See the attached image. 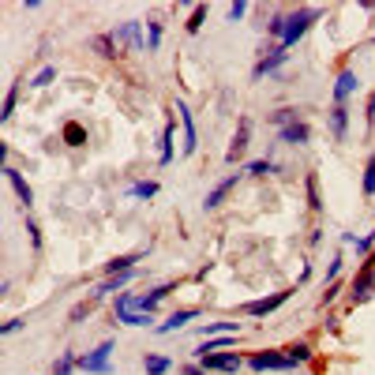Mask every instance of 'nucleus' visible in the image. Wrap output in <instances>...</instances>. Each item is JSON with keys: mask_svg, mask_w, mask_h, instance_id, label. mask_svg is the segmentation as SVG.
<instances>
[{"mask_svg": "<svg viewBox=\"0 0 375 375\" xmlns=\"http://www.w3.org/2000/svg\"><path fill=\"white\" fill-rule=\"evenodd\" d=\"M248 364L256 368V371H286V368H293V364H289V357L281 353V349H266V353H256V357L248 360Z\"/></svg>", "mask_w": 375, "mask_h": 375, "instance_id": "nucleus-9", "label": "nucleus"}, {"mask_svg": "<svg viewBox=\"0 0 375 375\" xmlns=\"http://www.w3.org/2000/svg\"><path fill=\"white\" fill-rule=\"evenodd\" d=\"M16 102H19V87H8V94H4V113H0V120H4V124L16 116Z\"/></svg>", "mask_w": 375, "mask_h": 375, "instance_id": "nucleus-29", "label": "nucleus"}, {"mask_svg": "<svg viewBox=\"0 0 375 375\" xmlns=\"http://www.w3.org/2000/svg\"><path fill=\"white\" fill-rule=\"evenodd\" d=\"M286 19H289V16H281V11H274V16H271V23H266V34H271V38H278V42H281V34H286Z\"/></svg>", "mask_w": 375, "mask_h": 375, "instance_id": "nucleus-33", "label": "nucleus"}, {"mask_svg": "<svg viewBox=\"0 0 375 375\" xmlns=\"http://www.w3.org/2000/svg\"><path fill=\"white\" fill-rule=\"evenodd\" d=\"M173 113L180 116V128H184V154H195V146H199V131H195V116H192V109H188L184 102H177V105H173Z\"/></svg>", "mask_w": 375, "mask_h": 375, "instance_id": "nucleus-7", "label": "nucleus"}, {"mask_svg": "<svg viewBox=\"0 0 375 375\" xmlns=\"http://www.w3.org/2000/svg\"><path fill=\"white\" fill-rule=\"evenodd\" d=\"M289 357V364H308V360H312V345L308 342H297V345H289V349H281Z\"/></svg>", "mask_w": 375, "mask_h": 375, "instance_id": "nucleus-25", "label": "nucleus"}, {"mask_svg": "<svg viewBox=\"0 0 375 375\" xmlns=\"http://www.w3.org/2000/svg\"><path fill=\"white\" fill-rule=\"evenodd\" d=\"M64 143H68V146H83L87 143V128L75 124V120H68V124H64Z\"/></svg>", "mask_w": 375, "mask_h": 375, "instance_id": "nucleus-26", "label": "nucleus"}, {"mask_svg": "<svg viewBox=\"0 0 375 375\" xmlns=\"http://www.w3.org/2000/svg\"><path fill=\"white\" fill-rule=\"evenodd\" d=\"M271 120H274V124H278V131H281V128L297 124V120H300V109H278V113H274Z\"/></svg>", "mask_w": 375, "mask_h": 375, "instance_id": "nucleus-31", "label": "nucleus"}, {"mask_svg": "<svg viewBox=\"0 0 375 375\" xmlns=\"http://www.w3.org/2000/svg\"><path fill=\"white\" fill-rule=\"evenodd\" d=\"M338 274H342V256H334V259H330V266H327V278L334 281Z\"/></svg>", "mask_w": 375, "mask_h": 375, "instance_id": "nucleus-41", "label": "nucleus"}, {"mask_svg": "<svg viewBox=\"0 0 375 375\" xmlns=\"http://www.w3.org/2000/svg\"><path fill=\"white\" fill-rule=\"evenodd\" d=\"M184 375H210V371H203L199 364H188V368H184Z\"/></svg>", "mask_w": 375, "mask_h": 375, "instance_id": "nucleus-46", "label": "nucleus"}, {"mask_svg": "<svg viewBox=\"0 0 375 375\" xmlns=\"http://www.w3.org/2000/svg\"><path fill=\"white\" fill-rule=\"evenodd\" d=\"M90 45H94V53H98V57H105V60L120 57V49H116V42H113V34H98Z\"/></svg>", "mask_w": 375, "mask_h": 375, "instance_id": "nucleus-23", "label": "nucleus"}, {"mask_svg": "<svg viewBox=\"0 0 375 375\" xmlns=\"http://www.w3.org/2000/svg\"><path fill=\"white\" fill-rule=\"evenodd\" d=\"M278 139L286 143V146H308V143H312V128H308V120H297V124L281 128Z\"/></svg>", "mask_w": 375, "mask_h": 375, "instance_id": "nucleus-12", "label": "nucleus"}, {"mask_svg": "<svg viewBox=\"0 0 375 375\" xmlns=\"http://www.w3.org/2000/svg\"><path fill=\"white\" fill-rule=\"evenodd\" d=\"M353 248H357V256H364V259H368V256H375V229H371V233H364V237H360V240H357Z\"/></svg>", "mask_w": 375, "mask_h": 375, "instance_id": "nucleus-35", "label": "nucleus"}, {"mask_svg": "<svg viewBox=\"0 0 375 375\" xmlns=\"http://www.w3.org/2000/svg\"><path fill=\"white\" fill-rule=\"evenodd\" d=\"M128 195L131 199H154L158 195V180H131L128 184Z\"/></svg>", "mask_w": 375, "mask_h": 375, "instance_id": "nucleus-24", "label": "nucleus"}, {"mask_svg": "<svg viewBox=\"0 0 375 375\" xmlns=\"http://www.w3.org/2000/svg\"><path fill=\"white\" fill-rule=\"evenodd\" d=\"M207 23V4H195L192 8V19H188V34H199V26Z\"/></svg>", "mask_w": 375, "mask_h": 375, "instance_id": "nucleus-32", "label": "nucleus"}, {"mask_svg": "<svg viewBox=\"0 0 375 375\" xmlns=\"http://www.w3.org/2000/svg\"><path fill=\"white\" fill-rule=\"evenodd\" d=\"M143 368H146V375H165V371L173 368V360L162 357V353H146V357H143Z\"/></svg>", "mask_w": 375, "mask_h": 375, "instance_id": "nucleus-22", "label": "nucleus"}, {"mask_svg": "<svg viewBox=\"0 0 375 375\" xmlns=\"http://www.w3.org/2000/svg\"><path fill=\"white\" fill-rule=\"evenodd\" d=\"M357 87H360L357 72H353V68H342V72H338V83H334V102L345 105V98H349V94H353Z\"/></svg>", "mask_w": 375, "mask_h": 375, "instance_id": "nucleus-17", "label": "nucleus"}, {"mask_svg": "<svg viewBox=\"0 0 375 375\" xmlns=\"http://www.w3.org/2000/svg\"><path fill=\"white\" fill-rule=\"evenodd\" d=\"M248 173H251V177H271V173H274V162H271V158H259V162H248Z\"/></svg>", "mask_w": 375, "mask_h": 375, "instance_id": "nucleus-37", "label": "nucleus"}, {"mask_svg": "<svg viewBox=\"0 0 375 375\" xmlns=\"http://www.w3.org/2000/svg\"><path fill=\"white\" fill-rule=\"evenodd\" d=\"M334 297H338V281H330V289H327V293H323V304H330V300H334Z\"/></svg>", "mask_w": 375, "mask_h": 375, "instance_id": "nucleus-42", "label": "nucleus"}, {"mask_svg": "<svg viewBox=\"0 0 375 375\" xmlns=\"http://www.w3.org/2000/svg\"><path fill=\"white\" fill-rule=\"evenodd\" d=\"M330 131H334V139H345V131H349V109L345 105H334L330 109Z\"/></svg>", "mask_w": 375, "mask_h": 375, "instance_id": "nucleus-19", "label": "nucleus"}, {"mask_svg": "<svg viewBox=\"0 0 375 375\" xmlns=\"http://www.w3.org/2000/svg\"><path fill=\"white\" fill-rule=\"evenodd\" d=\"M75 368H79V360H75L72 353H64V357H60V364L53 368V375H72Z\"/></svg>", "mask_w": 375, "mask_h": 375, "instance_id": "nucleus-38", "label": "nucleus"}, {"mask_svg": "<svg viewBox=\"0 0 375 375\" xmlns=\"http://www.w3.org/2000/svg\"><path fill=\"white\" fill-rule=\"evenodd\" d=\"M237 180H240V173H229V177H225L222 184H214L210 192H207V199H203V210H218V207H222V199L237 188Z\"/></svg>", "mask_w": 375, "mask_h": 375, "instance_id": "nucleus-13", "label": "nucleus"}, {"mask_svg": "<svg viewBox=\"0 0 375 375\" xmlns=\"http://www.w3.org/2000/svg\"><path fill=\"white\" fill-rule=\"evenodd\" d=\"M293 297V289H281V293H274V297H263V300H248L244 304V315H271V312H278L281 304H286Z\"/></svg>", "mask_w": 375, "mask_h": 375, "instance_id": "nucleus-8", "label": "nucleus"}, {"mask_svg": "<svg viewBox=\"0 0 375 375\" xmlns=\"http://www.w3.org/2000/svg\"><path fill=\"white\" fill-rule=\"evenodd\" d=\"M162 45V23H154V19H146V49H158Z\"/></svg>", "mask_w": 375, "mask_h": 375, "instance_id": "nucleus-30", "label": "nucleus"}, {"mask_svg": "<svg viewBox=\"0 0 375 375\" xmlns=\"http://www.w3.org/2000/svg\"><path fill=\"white\" fill-rule=\"evenodd\" d=\"M143 259V251H131V256H116V259H109L105 263V278L109 274H124V271H136V263Z\"/></svg>", "mask_w": 375, "mask_h": 375, "instance_id": "nucleus-20", "label": "nucleus"}, {"mask_svg": "<svg viewBox=\"0 0 375 375\" xmlns=\"http://www.w3.org/2000/svg\"><path fill=\"white\" fill-rule=\"evenodd\" d=\"M360 188H364V195H375V154L364 162V184Z\"/></svg>", "mask_w": 375, "mask_h": 375, "instance_id": "nucleus-36", "label": "nucleus"}, {"mask_svg": "<svg viewBox=\"0 0 375 375\" xmlns=\"http://www.w3.org/2000/svg\"><path fill=\"white\" fill-rule=\"evenodd\" d=\"M23 327V319H8V323H4V334H16Z\"/></svg>", "mask_w": 375, "mask_h": 375, "instance_id": "nucleus-44", "label": "nucleus"}, {"mask_svg": "<svg viewBox=\"0 0 375 375\" xmlns=\"http://www.w3.org/2000/svg\"><path fill=\"white\" fill-rule=\"evenodd\" d=\"M53 79H57V68H53V64H45V68L31 79V87H34V90H42V87H49V83H53Z\"/></svg>", "mask_w": 375, "mask_h": 375, "instance_id": "nucleus-34", "label": "nucleus"}, {"mask_svg": "<svg viewBox=\"0 0 375 375\" xmlns=\"http://www.w3.org/2000/svg\"><path fill=\"white\" fill-rule=\"evenodd\" d=\"M195 315H199V308H180V312H173V315L165 319V323L158 327V334H173V330H180V327L192 323Z\"/></svg>", "mask_w": 375, "mask_h": 375, "instance_id": "nucleus-18", "label": "nucleus"}, {"mask_svg": "<svg viewBox=\"0 0 375 375\" xmlns=\"http://www.w3.org/2000/svg\"><path fill=\"white\" fill-rule=\"evenodd\" d=\"M207 334H240V323H207V327H199V338L207 342Z\"/></svg>", "mask_w": 375, "mask_h": 375, "instance_id": "nucleus-27", "label": "nucleus"}, {"mask_svg": "<svg viewBox=\"0 0 375 375\" xmlns=\"http://www.w3.org/2000/svg\"><path fill=\"white\" fill-rule=\"evenodd\" d=\"M244 11H248V4H244V0H237V4H229V23L244 19Z\"/></svg>", "mask_w": 375, "mask_h": 375, "instance_id": "nucleus-39", "label": "nucleus"}, {"mask_svg": "<svg viewBox=\"0 0 375 375\" xmlns=\"http://www.w3.org/2000/svg\"><path fill=\"white\" fill-rule=\"evenodd\" d=\"M286 60H289V53L281 49V45H274L271 53H266V57H259V60H256V68H251V79H256V83H259L263 75L278 72V68H281V64H286Z\"/></svg>", "mask_w": 375, "mask_h": 375, "instance_id": "nucleus-10", "label": "nucleus"}, {"mask_svg": "<svg viewBox=\"0 0 375 375\" xmlns=\"http://www.w3.org/2000/svg\"><path fill=\"white\" fill-rule=\"evenodd\" d=\"M87 312H90V304H75V308H72V319H83Z\"/></svg>", "mask_w": 375, "mask_h": 375, "instance_id": "nucleus-43", "label": "nucleus"}, {"mask_svg": "<svg viewBox=\"0 0 375 375\" xmlns=\"http://www.w3.org/2000/svg\"><path fill=\"white\" fill-rule=\"evenodd\" d=\"M319 19V8H300V11H293V16L286 19V34H281V49H293L300 42V38L308 34V26H312Z\"/></svg>", "mask_w": 375, "mask_h": 375, "instance_id": "nucleus-1", "label": "nucleus"}, {"mask_svg": "<svg viewBox=\"0 0 375 375\" xmlns=\"http://www.w3.org/2000/svg\"><path fill=\"white\" fill-rule=\"evenodd\" d=\"M248 136H251V120H248V116H240V128H237V136H233V146H229V154H225V162H229V165H237L240 158H244V151H248Z\"/></svg>", "mask_w": 375, "mask_h": 375, "instance_id": "nucleus-11", "label": "nucleus"}, {"mask_svg": "<svg viewBox=\"0 0 375 375\" xmlns=\"http://www.w3.org/2000/svg\"><path fill=\"white\" fill-rule=\"evenodd\" d=\"M173 136H177V124H173V116H169L165 128H162V151H158V165H169V162H173Z\"/></svg>", "mask_w": 375, "mask_h": 375, "instance_id": "nucleus-21", "label": "nucleus"}, {"mask_svg": "<svg viewBox=\"0 0 375 375\" xmlns=\"http://www.w3.org/2000/svg\"><path fill=\"white\" fill-rule=\"evenodd\" d=\"M113 319H116V323H124V327H151L154 323L151 312H136V308L128 304V293H120V297L113 300Z\"/></svg>", "mask_w": 375, "mask_h": 375, "instance_id": "nucleus-3", "label": "nucleus"}, {"mask_svg": "<svg viewBox=\"0 0 375 375\" xmlns=\"http://www.w3.org/2000/svg\"><path fill=\"white\" fill-rule=\"evenodd\" d=\"M113 349H116L113 342H102L98 349H90L87 357H79V368H83L87 375H109V371H113V364H109Z\"/></svg>", "mask_w": 375, "mask_h": 375, "instance_id": "nucleus-2", "label": "nucleus"}, {"mask_svg": "<svg viewBox=\"0 0 375 375\" xmlns=\"http://www.w3.org/2000/svg\"><path fill=\"white\" fill-rule=\"evenodd\" d=\"M26 233H31V244H34V251H42V233H38V225H34V222H26Z\"/></svg>", "mask_w": 375, "mask_h": 375, "instance_id": "nucleus-40", "label": "nucleus"}, {"mask_svg": "<svg viewBox=\"0 0 375 375\" xmlns=\"http://www.w3.org/2000/svg\"><path fill=\"white\" fill-rule=\"evenodd\" d=\"M304 188H308V203H312V210L319 214V210H323V199H319V177H315V173H308Z\"/></svg>", "mask_w": 375, "mask_h": 375, "instance_id": "nucleus-28", "label": "nucleus"}, {"mask_svg": "<svg viewBox=\"0 0 375 375\" xmlns=\"http://www.w3.org/2000/svg\"><path fill=\"white\" fill-rule=\"evenodd\" d=\"M371 289H375V256H368L364 266H360V274L353 278L349 300H353V304H364V300L371 297Z\"/></svg>", "mask_w": 375, "mask_h": 375, "instance_id": "nucleus-4", "label": "nucleus"}, {"mask_svg": "<svg viewBox=\"0 0 375 375\" xmlns=\"http://www.w3.org/2000/svg\"><path fill=\"white\" fill-rule=\"evenodd\" d=\"M169 293H173V281H165V286H158V289H151V293H128V304L136 308V312H151V315H154V308L162 304Z\"/></svg>", "mask_w": 375, "mask_h": 375, "instance_id": "nucleus-6", "label": "nucleus"}, {"mask_svg": "<svg viewBox=\"0 0 375 375\" xmlns=\"http://www.w3.org/2000/svg\"><path fill=\"white\" fill-rule=\"evenodd\" d=\"M364 116H368V124L375 120V90H371V98H368V113H364Z\"/></svg>", "mask_w": 375, "mask_h": 375, "instance_id": "nucleus-45", "label": "nucleus"}, {"mask_svg": "<svg viewBox=\"0 0 375 375\" xmlns=\"http://www.w3.org/2000/svg\"><path fill=\"white\" fill-rule=\"evenodd\" d=\"M199 368L203 371H222V375H237L240 368H244V357L240 353H210L199 360Z\"/></svg>", "mask_w": 375, "mask_h": 375, "instance_id": "nucleus-5", "label": "nucleus"}, {"mask_svg": "<svg viewBox=\"0 0 375 375\" xmlns=\"http://www.w3.org/2000/svg\"><path fill=\"white\" fill-rule=\"evenodd\" d=\"M139 26L143 23H136V19H128V23H120L116 31H109L113 34V42H116V49L120 45H131V49H143V42H139Z\"/></svg>", "mask_w": 375, "mask_h": 375, "instance_id": "nucleus-15", "label": "nucleus"}, {"mask_svg": "<svg viewBox=\"0 0 375 375\" xmlns=\"http://www.w3.org/2000/svg\"><path fill=\"white\" fill-rule=\"evenodd\" d=\"M4 180H8L11 188H16V195H19V203H23V207H34V188L26 184L23 173H16L11 165H4Z\"/></svg>", "mask_w": 375, "mask_h": 375, "instance_id": "nucleus-16", "label": "nucleus"}, {"mask_svg": "<svg viewBox=\"0 0 375 375\" xmlns=\"http://www.w3.org/2000/svg\"><path fill=\"white\" fill-rule=\"evenodd\" d=\"M131 278H136V271H124V274H109L105 281H98V286H94V293H90V297H94V300H102V297H109V293H120V289H124Z\"/></svg>", "mask_w": 375, "mask_h": 375, "instance_id": "nucleus-14", "label": "nucleus"}]
</instances>
